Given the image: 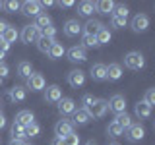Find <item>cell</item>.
Returning <instances> with one entry per match:
<instances>
[{
    "label": "cell",
    "instance_id": "obj_41",
    "mask_svg": "<svg viewBox=\"0 0 155 145\" xmlns=\"http://www.w3.org/2000/svg\"><path fill=\"white\" fill-rule=\"evenodd\" d=\"M93 101H95V97L93 95H84L81 97V105H84V110H87L91 105H93Z\"/></svg>",
    "mask_w": 155,
    "mask_h": 145
},
{
    "label": "cell",
    "instance_id": "obj_25",
    "mask_svg": "<svg viewBox=\"0 0 155 145\" xmlns=\"http://www.w3.org/2000/svg\"><path fill=\"white\" fill-rule=\"evenodd\" d=\"M101 27H105L101 21H97V19H89V21L85 23V27H81V29H84V35H95Z\"/></svg>",
    "mask_w": 155,
    "mask_h": 145
},
{
    "label": "cell",
    "instance_id": "obj_49",
    "mask_svg": "<svg viewBox=\"0 0 155 145\" xmlns=\"http://www.w3.org/2000/svg\"><path fill=\"white\" fill-rule=\"evenodd\" d=\"M8 145H25V143H23V141H16V139H12V141H10Z\"/></svg>",
    "mask_w": 155,
    "mask_h": 145
},
{
    "label": "cell",
    "instance_id": "obj_20",
    "mask_svg": "<svg viewBox=\"0 0 155 145\" xmlns=\"http://www.w3.org/2000/svg\"><path fill=\"white\" fill-rule=\"evenodd\" d=\"M25 87H21V85H16V87H12L10 89V99L14 101V103H21V101H25Z\"/></svg>",
    "mask_w": 155,
    "mask_h": 145
},
{
    "label": "cell",
    "instance_id": "obj_36",
    "mask_svg": "<svg viewBox=\"0 0 155 145\" xmlns=\"http://www.w3.org/2000/svg\"><path fill=\"white\" fill-rule=\"evenodd\" d=\"M110 27H114V29H122V27H126V19H124V18L110 16Z\"/></svg>",
    "mask_w": 155,
    "mask_h": 145
},
{
    "label": "cell",
    "instance_id": "obj_1",
    "mask_svg": "<svg viewBox=\"0 0 155 145\" xmlns=\"http://www.w3.org/2000/svg\"><path fill=\"white\" fill-rule=\"evenodd\" d=\"M19 39H21L25 45L37 43L39 39H41V29H39L35 23H31V25H25V27H23V31L19 33Z\"/></svg>",
    "mask_w": 155,
    "mask_h": 145
},
{
    "label": "cell",
    "instance_id": "obj_23",
    "mask_svg": "<svg viewBox=\"0 0 155 145\" xmlns=\"http://www.w3.org/2000/svg\"><path fill=\"white\" fill-rule=\"evenodd\" d=\"M95 39H97V45H107V43H110V39H113V33L109 31L107 27H101L99 31L95 33Z\"/></svg>",
    "mask_w": 155,
    "mask_h": 145
},
{
    "label": "cell",
    "instance_id": "obj_26",
    "mask_svg": "<svg viewBox=\"0 0 155 145\" xmlns=\"http://www.w3.org/2000/svg\"><path fill=\"white\" fill-rule=\"evenodd\" d=\"M134 110H136V116H138V118H149V116H151V106L145 105L143 101H140Z\"/></svg>",
    "mask_w": 155,
    "mask_h": 145
},
{
    "label": "cell",
    "instance_id": "obj_31",
    "mask_svg": "<svg viewBox=\"0 0 155 145\" xmlns=\"http://www.w3.org/2000/svg\"><path fill=\"white\" fill-rule=\"evenodd\" d=\"M97 39L95 35H81V48H97Z\"/></svg>",
    "mask_w": 155,
    "mask_h": 145
},
{
    "label": "cell",
    "instance_id": "obj_28",
    "mask_svg": "<svg viewBox=\"0 0 155 145\" xmlns=\"http://www.w3.org/2000/svg\"><path fill=\"white\" fill-rule=\"evenodd\" d=\"M48 56L52 58V60H56V58H60L62 54H64V47H62V43H58L56 39H54V43L51 45V48H48V52H47Z\"/></svg>",
    "mask_w": 155,
    "mask_h": 145
},
{
    "label": "cell",
    "instance_id": "obj_40",
    "mask_svg": "<svg viewBox=\"0 0 155 145\" xmlns=\"http://www.w3.org/2000/svg\"><path fill=\"white\" fill-rule=\"evenodd\" d=\"M4 8H6L8 12H18V10L21 8V4H19L18 0H10V2H6V4H4Z\"/></svg>",
    "mask_w": 155,
    "mask_h": 145
},
{
    "label": "cell",
    "instance_id": "obj_50",
    "mask_svg": "<svg viewBox=\"0 0 155 145\" xmlns=\"http://www.w3.org/2000/svg\"><path fill=\"white\" fill-rule=\"evenodd\" d=\"M0 62H4V52L0 50Z\"/></svg>",
    "mask_w": 155,
    "mask_h": 145
},
{
    "label": "cell",
    "instance_id": "obj_11",
    "mask_svg": "<svg viewBox=\"0 0 155 145\" xmlns=\"http://www.w3.org/2000/svg\"><path fill=\"white\" fill-rule=\"evenodd\" d=\"M62 29H64V35L66 37H78L81 33V25H80L78 19H68Z\"/></svg>",
    "mask_w": 155,
    "mask_h": 145
},
{
    "label": "cell",
    "instance_id": "obj_42",
    "mask_svg": "<svg viewBox=\"0 0 155 145\" xmlns=\"http://www.w3.org/2000/svg\"><path fill=\"white\" fill-rule=\"evenodd\" d=\"M8 74H10V68H8V64H6V62H0V79L8 77Z\"/></svg>",
    "mask_w": 155,
    "mask_h": 145
},
{
    "label": "cell",
    "instance_id": "obj_29",
    "mask_svg": "<svg viewBox=\"0 0 155 145\" xmlns=\"http://www.w3.org/2000/svg\"><path fill=\"white\" fill-rule=\"evenodd\" d=\"M114 122L118 124L122 130H128L130 126L134 124V122H132V118H130V114H126V112H122V114H116V120H114Z\"/></svg>",
    "mask_w": 155,
    "mask_h": 145
},
{
    "label": "cell",
    "instance_id": "obj_18",
    "mask_svg": "<svg viewBox=\"0 0 155 145\" xmlns=\"http://www.w3.org/2000/svg\"><path fill=\"white\" fill-rule=\"evenodd\" d=\"M91 120V116L87 114V110L84 108H76L74 110V118H72V124H78V126H84Z\"/></svg>",
    "mask_w": 155,
    "mask_h": 145
},
{
    "label": "cell",
    "instance_id": "obj_16",
    "mask_svg": "<svg viewBox=\"0 0 155 145\" xmlns=\"http://www.w3.org/2000/svg\"><path fill=\"white\" fill-rule=\"evenodd\" d=\"M16 122L25 128V126H29L31 122H35V116H33L31 110H19V112L16 114Z\"/></svg>",
    "mask_w": 155,
    "mask_h": 145
},
{
    "label": "cell",
    "instance_id": "obj_13",
    "mask_svg": "<svg viewBox=\"0 0 155 145\" xmlns=\"http://www.w3.org/2000/svg\"><path fill=\"white\" fill-rule=\"evenodd\" d=\"M74 110H76V103H74V99H60L58 101V112H60L62 116H66V114H74Z\"/></svg>",
    "mask_w": 155,
    "mask_h": 145
},
{
    "label": "cell",
    "instance_id": "obj_33",
    "mask_svg": "<svg viewBox=\"0 0 155 145\" xmlns=\"http://www.w3.org/2000/svg\"><path fill=\"white\" fill-rule=\"evenodd\" d=\"M107 134H109L110 137H120V135L124 134V130H122V128H120V126L113 120V122L109 124V128H107Z\"/></svg>",
    "mask_w": 155,
    "mask_h": 145
},
{
    "label": "cell",
    "instance_id": "obj_47",
    "mask_svg": "<svg viewBox=\"0 0 155 145\" xmlns=\"http://www.w3.org/2000/svg\"><path fill=\"white\" fill-rule=\"evenodd\" d=\"M2 128H6V118H4V114L0 112V130Z\"/></svg>",
    "mask_w": 155,
    "mask_h": 145
},
{
    "label": "cell",
    "instance_id": "obj_3",
    "mask_svg": "<svg viewBox=\"0 0 155 145\" xmlns=\"http://www.w3.org/2000/svg\"><path fill=\"white\" fill-rule=\"evenodd\" d=\"M107 110H109V105H107L105 99H95L93 105L87 108V114L93 116V118H103V116L107 114Z\"/></svg>",
    "mask_w": 155,
    "mask_h": 145
},
{
    "label": "cell",
    "instance_id": "obj_48",
    "mask_svg": "<svg viewBox=\"0 0 155 145\" xmlns=\"http://www.w3.org/2000/svg\"><path fill=\"white\" fill-rule=\"evenodd\" d=\"M54 2H51V0H45V2H41V6H47V8H51Z\"/></svg>",
    "mask_w": 155,
    "mask_h": 145
},
{
    "label": "cell",
    "instance_id": "obj_44",
    "mask_svg": "<svg viewBox=\"0 0 155 145\" xmlns=\"http://www.w3.org/2000/svg\"><path fill=\"white\" fill-rule=\"evenodd\" d=\"M58 6H62V8H70V6H74V2H72V0H64V2H60Z\"/></svg>",
    "mask_w": 155,
    "mask_h": 145
},
{
    "label": "cell",
    "instance_id": "obj_43",
    "mask_svg": "<svg viewBox=\"0 0 155 145\" xmlns=\"http://www.w3.org/2000/svg\"><path fill=\"white\" fill-rule=\"evenodd\" d=\"M0 50H2V52H4V54H6V52L10 50V45H8V43H6V41H2V39H0Z\"/></svg>",
    "mask_w": 155,
    "mask_h": 145
},
{
    "label": "cell",
    "instance_id": "obj_10",
    "mask_svg": "<svg viewBox=\"0 0 155 145\" xmlns=\"http://www.w3.org/2000/svg\"><path fill=\"white\" fill-rule=\"evenodd\" d=\"M21 14L25 16H39L41 14V2H35V0H27V2L21 4Z\"/></svg>",
    "mask_w": 155,
    "mask_h": 145
},
{
    "label": "cell",
    "instance_id": "obj_19",
    "mask_svg": "<svg viewBox=\"0 0 155 145\" xmlns=\"http://www.w3.org/2000/svg\"><path fill=\"white\" fill-rule=\"evenodd\" d=\"M16 72H18V76H19V77H25V79H27V77L33 74V66H31V62H27V60L18 62Z\"/></svg>",
    "mask_w": 155,
    "mask_h": 145
},
{
    "label": "cell",
    "instance_id": "obj_38",
    "mask_svg": "<svg viewBox=\"0 0 155 145\" xmlns=\"http://www.w3.org/2000/svg\"><path fill=\"white\" fill-rule=\"evenodd\" d=\"M143 103H145V105H149V106H153V105H155V89H147V91H145Z\"/></svg>",
    "mask_w": 155,
    "mask_h": 145
},
{
    "label": "cell",
    "instance_id": "obj_51",
    "mask_svg": "<svg viewBox=\"0 0 155 145\" xmlns=\"http://www.w3.org/2000/svg\"><path fill=\"white\" fill-rule=\"evenodd\" d=\"M85 145H97V143H95V141H93V139H91V141H87V143H85Z\"/></svg>",
    "mask_w": 155,
    "mask_h": 145
},
{
    "label": "cell",
    "instance_id": "obj_22",
    "mask_svg": "<svg viewBox=\"0 0 155 145\" xmlns=\"http://www.w3.org/2000/svg\"><path fill=\"white\" fill-rule=\"evenodd\" d=\"M120 77H122V68H120V64H109L107 66V79L116 81Z\"/></svg>",
    "mask_w": 155,
    "mask_h": 145
},
{
    "label": "cell",
    "instance_id": "obj_52",
    "mask_svg": "<svg viewBox=\"0 0 155 145\" xmlns=\"http://www.w3.org/2000/svg\"><path fill=\"white\" fill-rule=\"evenodd\" d=\"M4 8V2H0V10H2Z\"/></svg>",
    "mask_w": 155,
    "mask_h": 145
},
{
    "label": "cell",
    "instance_id": "obj_14",
    "mask_svg": "<svg viewBox=\"0 0 155 145\" xmlns=\"http://www.w3.org/2000/svg\"><path fill=\"white\" fill-rule=\"evenodd\" d=\"M68 60H70V62H85V60H87L85 48H81V47H72L70 50H68Z\"/></svg>",
    "mask_w": 155,
    "mask_h": 145
},
{
    "label": "cell",
    "instance_id": "obj_53",
    "mask_svg": "<svg viewBox=\"0 0 155 145\" xmlns=\"http://www.w3.org/2000/svg\"><path fill=\"white\" fill-rule=\"evenodd\" d=\"M109 145H118V143H116V141H113V143H109Z\"/></svg>",
    "mask_w": 155,
    "mask_h": 145
},
{
    "label": "cell",
    "instance_id": "obj_46",
    "mask_svg": "<svg viewBox=\"0 0 155 145\" xmlns=\"http://www.w3.org/2000/svg\"><path fill=\"white\" fill-rule=\"evenodd\" d=\"M6 27H8V23L4 21V19H0V35H2V33L6 31Z\"/></svg>",
    "mask_w": 155,
    "mask_h": 145
},
{
    "label": "cell",
    "instance_id": "obj_39",
    "mask_svg": "<svg viewBox=\"0 0 155 145\" xmlns=\"http://www.w3.org/2000/svg\"><path fill=\"white\" fill-rule=\"evenodd\" d=\"M62 139H64V145H80V135L78 134H70Z\"/></svg>",
    "mask_w": 155,
    "mask_h": 145
},
{
    "label": "cell",
    "instance_id": "obj_32",
    "mask_svg": "<svg viewBox=\"0 0 155 145\" xmlns=\"http://www.w3.org/2000/svg\"><path fill=\"white\" fill-rule=\"evenodd\" d=\"M52 43H54L52 39H45V37H41V39H39V41L35 43V45H37V48H39V52H43V54H47Z\"/></svg>",
    "mask_w": 155,
    "mask_h": 145
},
{
    "label": "cell",
    "instance_id": "obj_6",
    "mask_svg": "<svg viewBox=\"0 0 155 145\" xmlns=\"http://www.w3.org/2000/svg\"><path fill=\"white\" fill-rule=\"evenodd\" d=\"M130 27H132V31H136V33H142L149 27V18L145 16V14H136L132 18V21H130Z\"/></svg>",
    "mask_w": 155,
    "mask_h": 145
},
{
    "label": "cell",
    "instance_id": "obj_2",
    "mask_svg": "<svg viewBox=\"0 0 155 145\" xmlns=\"http://www.w3.org/2000/svg\"><path fill=\"white\" fill-rule=\"evenodd\" d=\"M124 66L130 68V70H142V68L145 66V60H143V54L142 52H128V54L124 56Z\"/></svg>",
    "mask_w": 155,
    "mask_h": 145
},
{
    "label": "cell",
    "instance_id": "obj_30",
    "mask_svg": "<svg viewBox=\"0 0 155 145\" xmlns=\"http://www.w3.org/2000/svg\"><path fill=\"white\" fill-rule=\"evenodd\" d=\"M35 25H37L39 29L51 27V25H52V19H51V16H48V14L41 12V14H39V16H37V21H35Z\"/></svg>",
    "mask_w": 155,
    "mask_h": 145
},
{
    "label": "cell",
    "instance_id": "obj_27",
    "mask_svg": "<svg viewBox=\"0 0 155 145\" xmlns=\"http://www.w3.org/2000/svg\"><path fill=\"white\" fill-rule=\"evenodd\" d=\"M114 10V2L113 0H101V2H95V12L99 14H109Z\"/></svg>",
    "mask_w": 155,
    "mask_h": 145
},
{
    "label": "cell",
    "instance_id": "obj_37",
    "mask_svg": "<svg viewBox=\"0 0 155 145\" xmlns=\"http://www.w3.org/2000/svg\"><path fill=\"white\" fill-rule=\"evenodd\" d=\"M41 37H45V39H52L54 41V37H56V27H45V29H41Z\"/></svg>",
    "mask_w": 155,
    "mask_h": 145
},
{
    "label": "cell",
    "instance_id": "obj_45",
    "mask_svg": "<svg viewBox=\"0 0 155 145\" xmlns=\"http://www.w3.org/2000/svg\"><path fill=\"white\" fill-rule=\"evenodd\" d=\"M51 145H64V139H62V137H54L51 141Z\"/></svg>",
    "mask_w": 155,
    "mask_h": 145
},
{
    "label": "cell",
    "instance_id": "obj_34",
    "mask_svg": "<svg viewBox=\"0 0 155 145\" xmlns=\"http://www.w3.org/2000/svg\"><path fill=\"white\" fill-rule=\"evenodd\" d=\"M39 134H41V128H39V124L31 122L29 126H25V137H37Z\"/></svg>",
    "mask_w": 155,
    "mask_h": 145
},
{
    "label": "cell",
    "instance_id": "obj_8",
    "mask_svg": "<svg viewBox=\"0 0 155 145\" xmlns=\"http://www.w3.org/2000/svg\"><path fill=\"white\" fill-rule=\"evenodd\" d=\"M27 89H31V91L45 89V77H43V74H35V72H33V74L27 77Z\"/></svg>",
    "mask_w": 155,
    "mask_h": 145
},
{
    "label": "cell",
    "instance_id": "obj_21",
    "mask_svg": "<svg viewBox=\"0 0 155 145\" xmlns=\"http://www.w3.org/2000/svg\"><path fill=\"white\" fill-rule=\"evenodd\" d=\"M0 39H2V41H6L8 45H10V43H16L18 39H19V31H18L16 27L8 25V27H6V31H4L2 35H0Z\"/></svg>",
    "mask_w": 155,
    "mask_h": 145
},
{
    "label": "cell",
    "instance_id": "obj_7",
    "mask_svg": "<svg viewBox=\"0 0 155 145\" xmlns=\"http://www.w3.org/2000/svg\"><path fill=\"white\" fill-rule=\"evenodd\" d=\"M143 137H145V130H143L142 124H132L128 130H126V139L132 141V143L140 141V139H143Z\"/></svg>",
    "mask_w": 155,
    "mask_h": 145
},
{
    "label": "cell",
    "instance_id": "obj_55",
    "mask_svg": "<svg viewBox=\"0 0 155 145\" xmlns=\"http://www.w3.org/2000/svg\"><path fill=\"white\" fill-rule=\"evenodd\" d=\"M0 108H2V105H0Z\"/></svg>",
    "mask_w": 155,
    "mask_h": 145
},
{
    "label": "cell",
    "instance_id": "obj_12",
    "mask_svg": "<svg viewBox=\"0 0 155 145\" xmlns=\"http://www.w3.org/2000/svg\"><path fill=\"white\" fill-rule=\"evenodd\" d=\"M62 99V89L58 85H48L45 89V101L47 103H58Z\"/></svg>",
    "mask_w": 155,
    "mask_h": 145
},
{
    "label": "cell",
    "instance_id": "obj_5",
    "mask_svg": "<svg viewBox=\"0 0 155 145\" xmlns=\"http://www.w3.org/2000/svg\"><path fill=\"white\" fill-rule=\"evenodd\" d=\"M107 105H109V110H113L114 114L126 112V99L122 95H113L109 101H107Z\"/></svg>",
    "mask_w": 155,
    "mask_h": 145
},
{
    "label": "cell",
    "instance_id": "obj_35",
    "mask_svg": "<svg viewBox=\"0 0 155 145\" xmlns=\"http://www.w3.org/2000/svg\"><path fill=\"white\" fill-rule=\"evenodd\" d=\"M128 14H130V10H128V6H124V4H118V6H114V12H113V16H116V18H128Z\"/></svg>",
    "mask_w": 155,
    "mask_h": 145
},
{
    "label": "cell",
    "instance_id": "obj_15",
    "mask_svg": "<svg viewBox=\"0 0 155 145\" xmlns=\"http://www.w3.org/2000/svg\"><path fill=\"white\" fill-rule=\"evenodd\" d=\"M91 77H93L95 81H105L107 79V66L105 64H93L91 66Z\"/></svg>",
    "mask_w": 155,
    "mask_h": 145
},
{
    "label": "cell",
    "instance_id": "obj_54",
    "mask_svg": "<svg viewBox=\"0 0 155 145\" xmlns=\"http://www.w3.org/2000/svg\"><path fill=\"white\" fill-rule=\"evenodd\" d=\"M2 81H4V79H0V85H2Z\"/></svg>",
    "mask_w": 155,
    "mask_h": 145
},
{
    "label": "cell",
    "instance_id": "obj_4",
    "mask_svg": "<svg viewBox=\"0 0 155 145\" xmlns=\"http://www.w3.org/2000/svg\"><path fill=\"white\" fill-rule=\"evenodd\" d=\"M54 134H56V137H66V135L74 134V124H72V120H68V118L58 120L56 126H54Z\"/></svg>",
    "mask_w": 155,
    "mask_h": 145
},
{
    "label": "cell",
    "instance_id": "obj_24",
    "mask_svg": "<svg viewBox=\"0 0 155 145\" xmlns=\"http://www.w3.org/2000/svg\"><path fill=\"white\" fill-rule=\"evenodd\" d=\"M93 12H95V2H89V0L80 2V6H78V14H80V16H84V18H89Z\"/></svg>",
    "mask_w": 155,
    "mask_h": 145
},
{
    "label": "cell",
    "instance_id": "obj_9",
    "mask_svg": "<svg viewBox=\"0 0 155 145\" xmlns=\"http://www.w3.org/2000/svg\"><path fill=\"white\" fill-rule=\"evenodd\" d=\"M66 79H68V83L74 87V89H78V87H81L85 83V74L81 70H72L70 74H68Z\"/></svg>",
    "mask_w": 155,
    "mask_h": 145
},
{
    "label": "cell",
    "instance_id": "obj_17",
    "mask_svg": "<svg viewBox=\"0 0 155 145\" xmlns=\"http://www.w3.org/2000/svg\"><path fill=\"white\" fill-rule=\"evenodd\" d=\"M10 135H12V139H16V141H23V137H25V128L14 120V124L10 126Z\"/></svg>",
    "mask_w": 155,
    "mask_h": 145
}]
</instances>
